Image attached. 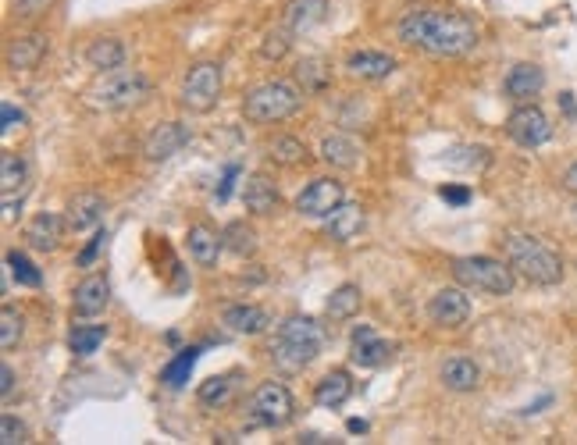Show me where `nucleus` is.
Returning a JSON list of instances; mask_svg holds the SVG:
<instances>
[{
  "label": "nucleus",
  "instance_id": "41",
  "mask_svg": "<svg viewBox=\"0 0 577 445\" xmlns=\"http://www.w3.org/2000/svg\"><path fill=\"white\" fill-rule=\"evenodd\" d=\"M50 4H54V0H15V11L22 18H40V15H47Z\"/></svg>",
  "mask_w": 577,
  "mask_h": 445
},
{
  "label": "nucleus",
  "instance_id": "32",
  "mask_svg": "<svg viewBox=\"0 0 577 445\" xmlns=\"http://www.w3.org/2000/svg\"><path fill=\"white\" fill-rule=\"evenodd\" d=\"M268 157L278 164V168H300V164L310 161L307 154V143L296 136H275L268 143Z\"/></svg>",
  "mask_w": 577,
  "mask_h": 445
},
{
  "label": "nucleus",
  "instance_id": "45",
  "mask_svg": "<svg viewBox=\"0 0 577 445\" xmlns=\"http://www.w3.org/2000/svg\"><path fill=\"white\" fill-rule=\"evenodd\" d=\"M439 196H442V200H449V203H456V207H464V203L471 200V193H467V189H460V186H442Z\"/></svg>",
  "mask_w": 577,
  "mask_h": 445
},
{
  "label": "nucleus",
  "instance_id": "3",
  "mask_svg": "<svg viewBox=\"0 0 577 445\" xmlns=\"http://www.w3.org/2000/svg\"><path fill=\"white\" fill-rule=\"evenodd\" d=\"M503 250L510 267L517 271V278H524V282L542 285V289L563 282V257L549 243H542L538 235L510 232L503 239Z\"/></svg>",
  "mask_w": 577,
  "mask_h": 445
},
{
  "label": "nucleus",
  "instance_id": "1",
  "mask_svg": "<svg viewBox=\"0 0 577 445\" xmlns=\"http://www.w3.org/2000/svg\"><path fill=\"white\" fill-rule=\"evenodd\" d=\"M396 36L403 47L424 50L431 57H464L478 47V25L460 11L446 8H410L396 22Z\"/></svg>",
  "mask_w": 577,
  "mask_h": 445
},
{
  "label": "nucleus",
  "instance_id": "48",
  "mask_svg": "<svg viewBox=\"0 0 577 445\" xmlns=\"http://www.w3.org/2000/svg\"><path fill=\"white\" fill-rule=\"evenodd\" d=\"M574 214H577V207H574Z\"/></svg>",
  "mask_w": 577,
  "mask_h": 445
},
{
  "label": "nucleus",
  "instance_id": "21",
  "mask_svg": "<svg viewBox=\"0 0 577 445\" xmlns=\"http://www.w3.org/2000/svg\"><path fill=\"white\" fill-rule=\"evenodd\" d=\"M346 72L353 79H364V82H382L396 72V57L382 54V50H353L346 57Z\"/></svg>",
  "mask_w": 577,
  "mask_h": 445
},
{
  "label": "nucleus",
  "instance_id": "36",
  "mask_svg": "<svg viewBox=\"0 0 577 445\" xmlns=\"http://www.w3.org/2000/svg\"><path fill=\"white\" fill-rule=\"evenodd\" d=\"M22 335H25V317L18 314L11 303H4V310H0V349H4V353L18 349Z\"/></svg>",
  "mask_w": 577,
  "mask_h": 445
},
{
  "label": "nucleus",
  "instance_id": "4",
  "mask_svg": "<svg viewBox=\"0 0 577 445\" xmlns=\"http://www.w3.org/2000/svg\"><path fill=\"white\" fill-rule=\"evenodd\" d=\"M150 93L147 75L139 68H111V72H97V79L82 89V104L97 114L125 111V107L139 104Z\"/></svg>",
  "mask_w": 577,
  "mask_h": 445
},
{
  "label": "nucleus",
  "instance_id": "5",
  "mask_svg": "<svg viewBox=\"0 0 577 445\" xmlns=\"http://www.w3.org/2000/svg\"><path fill=\"white\" fill-rule=\"evenodd\" d=\"M303 93L296 79H268L261 86H253L243 97V118L250 125H278L285 118H293L303 107Z\"/></svg>",
  "mask_w": 577,
  "mask_h": 445
},
{
  "label": "nucleus",
  "instance_id": "22",
  "mask_svg": "<svg viewBox=\"0 0 577 445\" xmlns=\"http://www.w3.org/2000/svg\"><path fill=\"white\" fill-rule=\"evenodd\" d=\"M65 228H68V221L61 218V214L40 211L33 221H29V228H25V239H29V246H33L36 253H54L57 246H61Z\"/></svg>",
  "mask_w": 577,
  "mask_h": 445
},
{
  "label": "nucleus",
  "instance_id": "2",
  "mask_svg": "<svg viewBox=\"0 0 577 445\" xmlns=\"http://www.w3.org/2000/svg\"><path fill=\"white\" fill-rule=\"evenodd\" d=\"M321 349H325V324L310 314H289L275 328L268 356L282 374H300L321 356Z\"/></svg>",
  "mask_w": 577,
  "mask_h": 445
},
{
  "label": "nucleus",
  "instance_id": "10",
  "mask_svg": "<svg viewBox=\"0 0 577 445\" xmlns=\"http://www.w3.org/2000/svg\"><path fill=\"white\" fill-rule=\"evenodd\" d=\"M342 203H346V189H342V182H335V178H314V182L296 196V214L314 218V221H325L339 211Z\"/></svg>",
  "mask_w": 577,
  "mask_h": 445
},
{
  "label": "nucleus",
  "instance_id": "35",
  "mask_svg": "<svg viewBox=\"0 0 577 445\" xmlns=\"http://www.w3.org/2000/svg\"><path fill=\"white\" fill-rule=\"evenodd\" d=\"M4 264H8V275L15 278L22 289H40L43 285V275H40V267L33 264V260L25 257V253H15L11 250L8 257H4Z\"/></svg>",
  "mask_w": 577,
  "mask_h": 445
},
{
  "label": "nucleus",
  "instance_id": "19",
  "mask_svg": "<svg viewBox=\"0 0 577 445\" xmlns=\"http://www.w3.org/2000/svg\"><path fill=\"white\" fill-rule=\"evenodd\" d=\"M221 324L232 335H261L271 328V314L257 303H232L221 310Z\"/></svg>",
  "mask_w": 577,
  "mask_h": 445
},
{
  "label": "nucleus",
  "instance_id": "37",
  "mask_svg": "<svg viewBox=\"0 0 577 445\" xmlns=\"http://www.w3.org/2000/svg\"><path fill=\"white\" fill-rule=\"evenodd\" d=\"M196 356H200V349L196 346H189V349H182L175 360H171L168 367L161 371V381L168 385V389H182V381L189 378V371H193V364H196Z\"/></svg>",
  "mask_w": 577,
  "mask_h": 445
},
{
  "label": "nucleus",
  "instance_id": "13",
  "mask_svg": "<svg viewBox=\"0 0 577 445\" xmlns=\"http://www.w3.org/2000/svg\"><path fill=\"white\" fill-rule=\"evenodd\" d=\"M189 139H193L189 125L161 122V125H154V132H150L147 143H143V154H147V161L164 164V161H171L175 154H182V150L189 146Z\"/></svg>",
  "mask_w": 577,
  "mask_h": 445
},
{
  "label": "nucleus",
  "instance_id": "29",
  "mask_svg": "<svg viewBox=\"0 0 577 445\" xmlns=\"http://www.w3.org/2000/svg\"><path fill=\"white\" fill-rule=\"evenodd\" d=\"M86 65L93 72H111V68L125 65V43L118 36H97V40L86 47Z\"/></svg>",
  "mask_w": 577,
  "mask_h": 445
},
{
  "label": "nucleus",
  "instance_id": "43",
  "mask_svg": "<svg viewBox=\"0 0 577 445\" xmlns=\"http://www.w3.org/2000/svg\"><path fill=\"white\" fill-rule=\"evenodd\" d=\"M104 243H107V232H97V235H93V243L79 253V264H82V267H90L93 260H97V253L104 250Z\"/></svg>",
  "mask_w": 577,
  "mask_h": 445
},
{
  "label": "nucleus",
  "instance_id": "28",
  "mask_svg": "<svg viewBox=\"0 0 577 445\" xmlns=\"http://www.w3.org/2000/svg\"><path fill=\"white\" fill-rule=\"evenodd\" d=\"M321 161H325L328 168L350 171L360 164V146L353 143L346 132H332V136L321 139Z\"/></svg>",
  "mask_w": 577,
  "mask_h": 445
},
{
  "label": "nucleus",
  "instance_id": "27",
  "mask_svg": "<svg viewBox=\"0 0 577 445\" xmlns=\"http://www.w3.org/2000/svg\"><path fill=\"white\" fill-rule=\"evenodd\" d=\"M439 378L449 392H474L481 385V367L474 364L471 356H449L446 364L439 367Z\"/></svg>",
  "mask_w": 577,
  "mask_h": 445
},
{
  "label": "nucleus",
  "instance_id": "30",
  "mask_svg": "<svg viewBox=\"0 0 577 445\" xmlns=\"http://www.w3.org/2000/svg\"><path fill=\"white\" fill-rule=\"evenodd\" d=\"M293 79L307 97H314V93H325L328 89V82H332V68H328L321 57H303L300 65H296Z\"/></svg>",
  "mask_w": 577,
  "mask_h": 445
},
{
  "label": "nucleus",
  "instance_id": "39",
  "mask_svg": "<svg viewBox=\"0 0 577 445\" xmlns=\"http://www.w3.org/2000/svg\"><path fill=\"white\" fill-rule=\"evenodd\" d=\"M228 396H232V378H228V374L200 381V389H196V399L204 406H221V403H228Z\"/></svg>",
  "mask_w": 577,
  "mask_h": 445
},
{
  "label": "nucleus",
  "instance_id": "17",
  "mask_svg": "<svg viewBox=\"0 0 577 445\" xmlns=\"http://www.w3.org/2000/svg\"><path fill=\"white\" fill-rule=\"evenodd\" d=\"M50 50V36L47 33H25V36H15L8 43V68L11 72H33V68L43 65V57Z\"/></svg>",
  "mask_w": 577,
  "mask_h": 445
},
{
  "label": "nucleus",
  "instance_id": "23",
  "mask_svg": "<svg viewBox=\"0 0 577 445\" xmlns=\"http://www.w3.org/2000/svg\"><path fill=\"white\" fill-rule=\"evenodd\" d=\"M364 225H367L364 207H360V203H342L332 218H325V235L332 243L346 246V243H353V239H360Z\"/></svg>",
  "mask_w": 577,
  "mask_h": 445
},
{
  "label": "nucleus",
  "instance_id": "44",
  "mask_svg": "<svg viewBox=\"0 0 577 445\" xmlns=\"http://www.w3.org/2000/svg\"><path fill=\"white\" fill-rule=\"evenodd\" d=\"M0 378H4V385H0V396H4V403H11V396H15V381H18L15 367L4 364V367H0Z\"/></svg>",
  "mask_w": 577,
  "mask_h": 445
},
{
  "label": "nucleus",
  "instance_id": "16",
  "mask_svg": "<svg viewBox=\"0 0 577 445\" xmlns=\"http://www.w3.org/2000/svg\"><path fill=\"white\" fill-rule=\"evenodd\" d=\"M503 89L513 104H531V100L545 89V72L535 65V61H521V65H513L510 72H506Z\"/></svg>",
  "mask_w": 577,
  "mask_h": 445
},
{
  "label": "nucleus",
  "instance_id": "18",
  "mask_svg": "<svg viewBox=\"0 0 577 445\" xmlns=\"http://www.w3.org/2000/svg\"><path fill=\"white\" fill-rule=\"evenodd\" d=\"M328 11H332L328 0H289L282 8V25L289 33L303 36L310 33V29H317V25H325Z\"/></svg>",
  "mask_w": 577,
  "mask_h": 445
},
{
  "label": "nucleus",
  "instance_id": "24",
  "mask_svg": "<svg viewBox=\"0 0 577 445\" xmlns=\"http://www.w3.org/2000/svg\"><path fill=\"white\" fill-rule=\"evenodd\" d=\"M243 203H246V211L253 214V218H271V214L278 211V189L275 182H271L268 175H250L243 182Z\"/></svg>",
  "mask_w": 577,
  "mask_h": 445
},
{
  "label": "nucleus",
  "instance_id": "15",
  "mask_svg": "<svg viewBox=\"0 0 577 445\" xmlns=\"http://www.w3.org/2000/svg\"><path fill=\"white\" fill-rule=\"evenodd\" d=\"M389 356H392V346L385 339H378V332H374L371 324L353 328V335H350V360L353 364L364 367V371H371V367H382Z\"/></svg>",
  "mask_w": 577,
  "mask_h": 445
},
{
  "label": "nucleus",
  "instance_id": "34",
  "mask_svg": "<svg viewBox=\"0 0 577 445\" xmlns=\"http://www.w3.org/2000/svg\"><path fill=\"white\" fill-rule=\"evenodd\" d=\"M104 339H107L104 324H75L72 335H68V349H72L75 356H93Z\"/></svg>",
  "mask_w": 577,
  "mask_h": 445
},
{
  "label": "nucleus",
  "instance_id": "14",
  "mask_svg": "<svg viewBox=\"0 0 577 445\" xmlns=\"http://www.w3.org/2000/svg\"><path fill=\"white\" fill-rule=\"evenodd\" d=\"M111 303V278L107 275H86L72 292V314L90 321V317H100Z\"/></svg>",
  "mask_w": 577,
  "mask_h": 445
},
{
  "label": "nucleus",
  "instance_id": "8",
  "mask_svg": "<svg viewBox=\"0 0 577 445\" xmlns=\"http://www.w3.org/2000/svg\"><path fill=\"white\" fill-rule=\"evenodd\" d=\"M221 89H225V75H221L218 61H196V65L186 72V79H182L179 100L186 111L207 114L211 107H218Z\"/></svg>",
  "mask_w": 577,
  "mask_h": 445
},
{
  "label": "nucleus",
  "instance_id": "47",
  "mask_svg": "<svg viewBox=\"0 0 577 445\" xmlns=\"http://www.w3.org/2000/svg\"><path fill=\"white\" fill-rule=\"evenodd\" d=\"M560 107H563V111H567V114H577L574 93H563V97H560Z\"/></svg>",
  "mask_w": 577,
  "mask_h": 445
},
{
  "label": "nucleus",
  "instance_id": "11",
  "mask_svg": "<svg viewBox=\"0 0 577 445\" xmlns=\"http://www.w3.org/2000/svg\"><path fill=\"white\" fill-rule=\"evenodd\" d=\"M467 317H471V296H467L464 285H446L428 300V321L435 328H464Z\"/></svg>",
  "mask_w": 577,
  "mask_h": 445
},
{
  "label": "nucleus",
  "instance_id": "7",
  "mask_svg": "<svg viewBox=\"0 0 577 445\" xmlns=\"http://www.w3.org/2000/svg\"><path fill=\"white\" fill-rule=\"evenodd\" d=\"M296 413V399L293 392L285 389L282 381H264L257 385L246 403V424L250 428H285L293 421Z\"/></svg>",
  "mask_w": 577,
  "mask_h": 445
},
{
  "label": "nucleus",
  "instance_id": "12",
  "mask_svg": "<svg viewBox=\"0 0 577 445\" xmlns=\"http://www.w3.org/2000/svg\"><path fill=\"white\" fill-rule=\"evenodd\" d=\"M0 193H4V221H15L25 193H29V164L18 154L0 157Z\"/></svg>",
  "mask_w": 577,
  "mask_h": 445
},
{
  "label": "nucleus",
  "instance_id": "9",
  "mask_svg": "<svg viewBox=\"0 0 577 445\" xmlns=\"http://www.w3.org/2000/svg\"><path fill=\"white\" fill-rule=\"evenodd\" d=\"M506 136L517 146H524V150H538V146L553 139V122L538 104H521L506 118Z\"/></svg>",
  "mask_w": 577,
  "mask_h": 445
},
{
  "label": "nucleus",
  "instance_id": "20",
  "mask_svg": "<svg viewBox=\"0 0 577 445\" xmlns=\"http://www.w3.org/2000/svg\"><path fill=\"white\" fill-rule=\"evenodd\" d=\"M104 211L107 203L100 193H79L68 200V211H65V221H68V232L82 235L90 232V228H97L100 221H104Z\"/></svg>",
  "mask_w": 577,
  "mask_h": 445
},
{
  "label": "nucleus",
  "instance_id": "26",
  "mask_svg": "<svg viewBox=\"0 0 577 445\" xmlns=\"http://www.w3.org/2000/svg\"><path fill=\"white\" fill-rule=\"evenodd\" d=\"M350 396H353V378L346 367H335V371H328L325 378L314 385V403L321 406V410H339Z\"/></svg>",
  "mask_w": 577,
  "mask_h": 445
},
{
  "label": "nucleus",
  "instance_id": "40",
  "mask_svg": "<svg viewBox=\"0 0 577 445\" xmlns=\"http://www.w3.org/2000/svg\"><path fill=\"white\" fill-rule=\"evenodd\" d=\"M0 442H4V445H25V442H29V428H25V421H18L11 410L0 417Z\"/></svg>",
  "mask_w": 577,
  "mask_h": 445
},
{
  "label": "nucleus",
  "instance_id": "46",
  "mask_svg": "<svg viewBox=\"0 0 577 445\" xmlns=\"http://www.w3.org/2000/svg\"><path fill=\"white\" fill-rule=\"evenodd\" d=\"M563 189H567L570 196H577V161L570 164L567 171H563Z\"/></svg>",
  "mask_w": 577,
  "mask_h": 445
},
{
  "label": "nucleus",
  "instance_id": "42",
  "mask_svg": "<svg viewBox=\"0 0 577 445\" xmlns=\"http://www.w3.org/2000/svg\"><path fill=\"white\" fill-rule=\"evenodd\" d=\"M0 114H4V136H8V132H15V129H22V125H25V111H18V107L8 104V100H4Z\"/></svg>",
  "mask_w": 577,
  "mask_h": 445
},
{
  "label": "nucleus",
  "instance_id": "31",
  "mask_svg": "<svg viewBox=\"0 0 577 445\" xmlns=\"http://www.w3.org/2000/svg\"><path fill=\"white\" fill-rule=\"evenodd\" d=\"M360 303H364L360 285H353V282L339 285V289H335L332 296H328V303H325L328 321H350V317L360 314Z\"/></svg>",
  "mask_w": 577,
  "mask_h": 445
},
{
  "label": "nucleus",
  "instance_id": "25",
  "mask_svg": "<svg viewBox=\"0 0 577 445\" xmlns=\"http://www.w3.org/2000/svg\"><path fill=\"white\" fill-rule=\"evenodd\" d=\"M189 257L196 260V267H218V257L225 253V239L221 232H214L211 225H193L186 232Z\"/></svg>",
  "mask_w": 577,
  "mask_h": 445
},
{
  "label": "nucleus",
  "instance_id": "33",
  "mask_svg": "<svg viewBox=\"0 0 577 445\" xmlns=\"http://www.w3.org/2000/svg\"><path fill=\"white\" fill-rule=\"evenodd\" d=\"M221 239H225V250L236 253V257H253L257 253V232L246 221H228L221 228Z\"/></svg>",
  "mask_w": 577,
  "mask_h": 445
},
{
  "label": "nucleus",
  "instance_id": "6",
  "mask_svg": "<svg viewBox=\"0 0 577 445\" xmlns=\"http://www.w3.org/2000/svg\"><path fill=\"white\" fill-rule=\"evenodd\" d=\"M456 285H464L467 292H481V296H510L517 289V271L510 267V260L496 257H456L449 264Z\"/></svg>",
  "mask_w": 577,
  "mask_h": 445
},
{
  "label": "nucleus",
  "instance_id": "38",
  "mask_svg": "<svg viewBox=\"0 0 577 445\" xmlns=\"http://www.w3.org/2000/svg\"><path fill=\"white\" fill-rule=\"evenodd\" d=\"M293 36L296 33H289L282 22H278L275 29H268L264 40H261V57H264V61H282V57L293 50Z\"/></svg>",
  "mask_w": 577,
  "mask_h": 445
}]
</instances>
